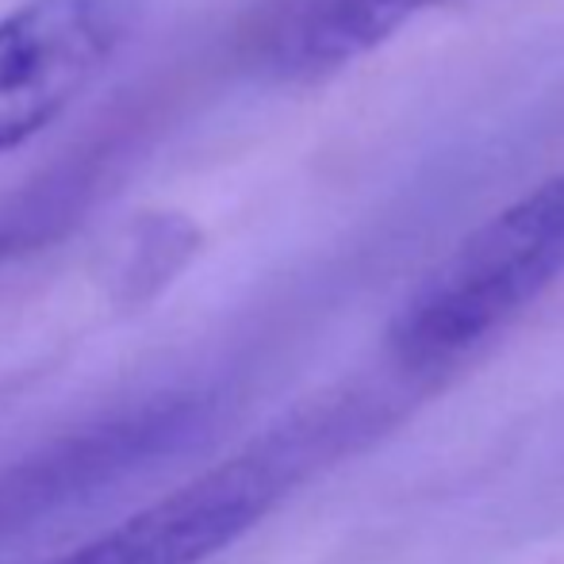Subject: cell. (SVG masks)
<instances>
[{
  "mask_svg": "<svg viewBox=\"0 0 564 564\" xmlns=\"http://www.w3.org/2000/svg\"><path fill=\"white\" fill-rule=\"evenodd\" d=\"M395 415L377 395L319 400L261 434L253 446L208 468L119 527L51 564H204L250 534L296 484L361 446Z\"/></svg>",
  "mask_w": 564,
  "mask_h": 564,
  "instance_id": "cell-1",
  "label": "cell"
},
{
  "mask_svg": "<svg viewBox=\"0 0 564 564\" xmlns=\"http://www.w3.org/2000/svg\"><path fill=\"white\" fill-rule=\"evenodd\" d=\"M564 276V170L480 224L431 269L388 327V349L431 372L519 319Z\"/></svg>",
  "mask_w": 564,
  "mask_h": 564,
  "instance_id": "cell-2",
  "label": "cell"
},
{
  "mask_svg": "<svg viewBox=\"0 0 564 564\" xmlns=\"http://www.w3.org/2000/svg\"><path fill=\"white\" fill-rule=\"evenodd\" d=\"M212 415L204 395H150L0 468V553L177 457L208 431Z\"/></svg>",
  "mask_w": 564,
  "mask_h": 564,
  "instance_id": "cell-3",
  "label": "cell"
},
{
  "mask_svg": "<svg viewBox=\"0 0 564 564\" xmlns=\"http://www.w3.org/2000/svg\"><path fill=\"white\" fill-rule=\"evenodd\" d=\"M147 0H23L0 15V154L28 147L97 85Z\"/></svg>",
  "mask_w": 564,
  "mask_h": 564,
  "instance_id": "cell-4",
  "label": "cell"
},
{
  "mask_svg": "<svg viewBox=\"0 0 564 564\" xmlns=\"http://www.w3.org/2000/svg\"><path fill=\"white\" fill-rule=\"evenodd\" d=\"M438 0H281L258 43L273 82L312 85L384 46Z\"/></svg>",
  "mask_w": 564,
  "mask_h": 564,
  "instance_id": "cell-5",
  "label": "cell"
},
{
  "mask_svg": "<svg viewBox=\"0 0 564 564\" xmlns=\"http://www.w3.org/2000/svg\"><path fill=\"white\" fill-rule=\"evenodd\" d=\"M112 165L116 142L77 150V154H66L58 165L35 173L31 181L0 196V265L66 238L97 208L100 193L112 181Z\"/></svg>",
  "mask_w": 564,
  "mask_h": 564,
  "instance_id": "cell-6",
  "label": "cell"
},
{
  "mask_svg": "<svg viewBox=\"0 0 564 564\" xmlns=\"http://www.w3.org/2000/svg\"><path fill=\"white\" fill-rule=\"evenodd\" d=\"M196 246H200V230L185 216H173V212L142 216L131 235V246H127L123 273H119V296L131 300V304L150 300L193 261Z\"/></svg>",
  "mask_w": 564,
  "mask_h": 564,
  "instance_id": "cell-7",
  "label": "cell"
}]
</instances>
